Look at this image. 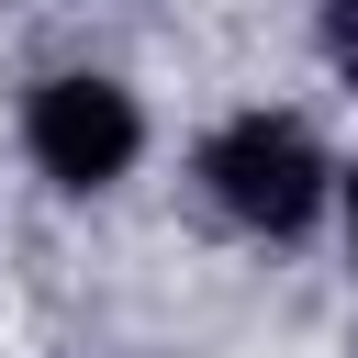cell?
<instances>
[{
	"mask_svg": "<svg viewBox=\"0 0 358 358\" xmlns=\"http://www.w3.org/2000/svg\"><path fill=\"white\" fill-rule=\"evenodd\" d=\"M201 179H213V201H224L235 224H257V235H302L313 201H324V157H313V134H302L291 112H235V123L201 145Z\"/></svg>",
	"mask_w": 358,
	"mask_h": 358,
	"instance_id": "cell-1",
	"label": "cell"
},
{
	"mask_svg": "<svg viewBox=\"0 0 358 358\" xmlns=\"http://www.w3.org/2000/svg\"><path fill=\"white\" fill-rule=\"evenodd\" d=\"M22 145H34V168H45L56 190H101V179L134 168L145 123H134V101H123L112 78H45L34 112H22Z\"/></svg>",
	"mask_w": 358,
	"mask_h": 358,
	"instance_id": "cell-2",
	"label": "cell"
},
{
	"mask_svg": "<svg viewBox=\"0 0 358 358\" xmlns=\"http://www.w3.org/2000/svg\"><path fill=\"white\" fill-rule=\"evenodd\" d=\"M324 56L358 78V0H336V11H324Z\"/></svg>",
	"mask_w": 358,
	"mask_h": 358,
	"instance_id": "cell-3",
	"label": "cell"
},
{
	"mask_svg": "<svg viewBox=\"0 0 358 358\" xmlns=\"http://www.w3.org/2000/svg\"><path fill=\"white\" fill-rule=\"evenodd\" d=\"M347 246H358V190H347Z\"/></svg>",
	"mask_w": 358,
	"mask_h": 358,
	"instance_id": "cell-4",
	"label": "cell"
}]
</instances>
